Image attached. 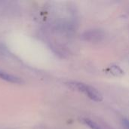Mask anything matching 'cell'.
<instances>
[{"label": "cell", "mask_w": 129, "mask_h": 129, "mask_svg": "<svg viewBox=\"0 0 129 129\" xmlns=\"http://www.w3.org/2000/svg\"><path fill=\"white\" fill-rule=\"evenodd\" d=\"M67 84L70 88L83 93L88 98L95 102H101L103 100V96L98 91V90L91 85L80 82H69Z\"/></svg>", "instance_id": "cell-1"}, {"label": "cell", "mask_w": 129, "mask_h": 129, "mask_svg": "<svg viewBox=\"0 0 129 129\" xmlns=\"http://www.w3.org/2000/svg\"><path fill=\"white\" fill-rule=\"evenodd\" d=\"M0 79L8 81L9 82H13V83H20L21 82L20 79L13 76V75H10L8 73H6L2 70H0Z\"/></svg>", "instance_id": "cell-2"}, {"label": "cell", "mask_w": 129, "mask_h": 129, "mask_svg": "<svg viewBox=\"0 0 129 129\" xmlns=\"http://www.w3.org/2000/svg\"><path fill=\"white\" fill-rule=\"evenodd\" d=\"M82 122L87 126H88L91 129H101L100 125L96 123L94 121L88 119V118H83L82 119Z\"/></svg>", "instance_id": "cell-3"}, {"label": "cell", "mask_w": 129, "mask_h": 129, "mask_svg": "<svg viewBox=\"0 0 129 129\" xmlns=\"http://www.w3.org/2000/svg\"><path fill=\"white\" fill-rule=\"evenodd\" d=\"M110 70L111 73L116 76H121L124 74V71L119 66H116V65L111 66L110 68Z\"/></svg>", "instance_id": "cell-4"}, {"label": "cell", "mask_w": 129, "mask_h": 129, "mask_svg": "<svg viewBox=\"0 0 129 129\" xmlns=\"http://www.w3.org/2000/svg\"><path fill=\"white\" fill-rule=\"evenodd\" d=\"M122 125L125 126L126 129H129V120L128 119H123L122 120Z\"/></svg>", "instance_id": "cell-5"}]
</instances>
